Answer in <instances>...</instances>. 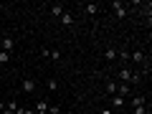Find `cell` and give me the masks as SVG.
Here are the masks:
<instances>
[{
	"label": "cell",
	"mask_w": 152,
	"mask_h": 114,
	"mask_svg": "<svg viewBox=\"0 0 152 114\" xmlns=\"http://www.w3.org/2000/svg\"><path fill=\"white\" fill-rule=\"evenodd\" d=\"M51 15L61 18V15H64V5H61V3H53V5H51Z\"/></svg>",
	"instance_id": "cell-7"
},
{
	"label": "cell",
	"mask_w": 152,
	"mask_h": 114,
	"mask_svg": "<svg viewBox=\"0 0 152 114\" xmlns=\"http://www.w3.org/2000/svg\"><path fill=\"white\" fill-rule=\"evenodd\" d=\"M23 91H26V94L36 91V79H23Z\"/></svg>",
	"instance_id": "cell-6"
},
{
	"label": "cell",
	"mask_w": 152,
	"mask_h": 114,
	"mask_svg": "<svg viewBox=\"0 0 152 114\" xmlns=\"http://www.w3.org/2000/svg\"><path fill=\"white\" fill-rule=\"evenodd\" d=\"M58 20H61V23H64V26H66V28H69V26H74V15H71V13H69V10H64V15H61V18H58Z\"/></svg>",
	"instance_id": "cell-8"
},
{
	"label": "cell",
	"mask_w": 152,
	"mask_h": 114,
	"mask_svg": "<svg viewBox=\"0 0 152 114\" xmlns=\"http://www.w3.org/2000/svg\"><path fill=\"white\" fill-rule=\"evenodd\" d=\"M117 86H119L117 81H109V79H107V94H109V96H114V94H117Z\"/></svg>",
	"instance_id": "cell-12"
},
{
	"label": "cell",
	"mask_w": 152,
	"mask_h": 114,
	"mask_svg": "<svg viewBox=\"0 0 152 114\" xmlns=\"http://www.w3.org/2000/svg\"><path fill=\"white\" fill-rule=\"evenodd\" d=\"M3 109H5V104H3V102H0V112H3Z\"/></svg>",
	"instance_id": "cell-20"
},
{
	"label": "cell",
	"mask_w": 152,
	"mask_h": 114,
	"mask_svg": "<svg viewBox=\"0 0 152 114\" xmlns=\"http://www.w3.org/2000/svg\"><path fill=\"white\" fill-rule=\"evenodd\" d=\"M129 61L137 64V69H142V66H145V53H142V51H134V53H129Z\"/></svg>",
	"instance_id": "cell-4"
},
{
	"label": "cell",
	"mask_w": 152,
	"mask_h": 114,
	"mask_svg": "<svg viewBox=\"0 0 152 114\" xmlns=\"http://www.w3.org/2000/svg\"><path fill=\"white\" fill-rule=\"evenodd\" d=\"M124 107H127V99L119 96V94H114L112 96V109H124Z\"/></svg>",
	"instance_id": "cell-5"
},
{
	"label": "cell",
	"mask_w": 152,
	"mask_h": 114,
	"mask_svg": "<svg viewBox=\"0 0 152 114\" xmlns=\"http://www.w3.org/2000/svg\"><path fill=\"white\" fill-rule=\"evenodd\" d=\"M36 114H48V104L46 102H36V109H33Z\"/></svg>",
	"instance_id": "cell-10"
},
{
	"label": "cell",
	"mask_w": 152,
	"mask_h": 114,
	"mask_svg": "<svg viewBox=\"0 0 152 114\" xmlns=\"http://www.w3.org/2000/svg\"><path fill=\"white\" fill-rule=\"evenodd\" d=\"M109 8H112V13H114L117 18H119V20H124V18H127V5H124V3H119V0H114V3H112Z\"/></svg>",
	"instance_id": "cell-2"
},
{
	"label": "cell",
	"mask_w": 152,
	"mask_h": 114,
	"mask_svg": "<svg viewBox=\"0 0 152 114\" xmlns=\"http://www.w3.org/2000/svg\"><path fill=\"white\" fill-rule=\"evenodd\" d=\"M129 91H132V89H129V84H119V86H117V94H119V96H129Z\"/></svg>",
	"instance_id": "cell-9"
},
{
	"label": "cell",
	"mask_w": 152,
	"mask_h": 114,
	"mask_svg": "<svg viewBox=\"0 0 152 114\" xmlns=\"http://www.w3.org/2000/svg\"><path fill=\"white\" fill-rule=\"evenodd\" d=\"M104 56H107V61H117V48H107Z\"/></svg>",
	"instance_id": "cell-13"
},
{
	"label": "cell",
	"mask_w": 152,
	"mask_h": 114,
	"mask_svg": "<svg viewBox=\"0 0 152 114\" xmlns=\"http://www.w3.org/2000/svg\"><path fill=\"white\" fill-rule=\"evenodd\" d=\"M99 114H114V109H109V107H107V109H102Z\"/></svg>",
	"instance_id": "cell-18"
},
{
	"label": "cell",
	"mask_w": 152,
	"mask_h": 114,
	"mask_svg": "<svg viewBox=\"0 0 152 114\" xmlns=\"http://www.w3.org/2000/svg\"><path fill=\"white\" fill-rule=\"evenodd\" d=\"M0 43H3V51H5V53H10V51L15 48V38H13V36H3V38H0Z\"/></svg>",
	"instance_id": "cell-3"
},
{
	"label": "cell",
	"mask_w": 152,
	"mask_h": 114,
	"mask_svg": "<svg viewBox=\"0 0 152 114\" xmlns=\"http://www.w3.org/2000/svg\"><path fill=\"white\" fill-rule=\"evenodd\" d=\"M0 114H13V112H10V109H8V107H5V109H3V112H0Z\"/></svg>",
	"instance_id": "cell-19"
},
{
	"label": "cell",
	"mask_w": 152,
	"mask_h": 114,
	"mask_svg": "<svg viewBox=\"0 0 152 114\" xmlns=\"http://www.w3.org/2000/svg\"><path fill=\"white\" fill-rule=\"evenodd\" d=\"M84 10H86V13H89V15H96V13H99V10H102V5H96V3H89V5H86V8H84Z\"/></svg>",
	"instance_id": "cell-11"
},
{
	"label": "cell",
	"mask_w": 152,
	"mask_h": 114,
	"mask_svg": "<svg viewBox=\"0 0 152 114\" xmlns=\"http://www.w3.org/2000/svg\"><path fill=\"white\" fill-rule=\"evenodd\" d=\"M10 61V53H5V51H0V64H8Z\"/></svg>",
	"instance_id": "cell-14"
},
{
	"label": "cell",
	"mask_w": 152,
	"mask_h": 114,
	"mask_svg": "<svg viewBox=\"0 0 152 114\" xmlns=\"http://www.w3.org/2000/svg\"><path fill=\"white\" fill-rule=\"evenodd\" d=\"M145 112H147V99H145V94L132 96V114H145Z\"/></svg>",
	"instance_id": "cell-1"
},
{
	"label": "cell",
	"mask_w": 152,
	"mask_h": 114,
	"mask_svg": "<svg viewBox=\"0 0 152 114\" xmlns=\"http://www.w3.org/2000/svg\"><path fill=\"white\" fill-rule=\"evenodd\" d=\"M48 114H61V109L58 107H48Z\"/></svg>",
	"instance_id": "cell-17"
},
{
	"label": "cell",
	"mask_w": 152,
	"mask_h": 114,
	"mask_svg": "<svg viewBox=\"0 0 152 114\" xmlns=\"http://www.w3.org/2000/svg\"><path fill=\"white\" fill-rule=\"evenodd\" d=\"M48 89H51V91H56V89H58V81H56V79H48Z\"/></svg>",
	"instance_id": "cell-15"
},
{
	"label": "cell",
	"mask_w": 152,
	"mask_h": 114,
	"mask_svg": "<svg viewBox=\"0 0 152 114\" xmlns=\"http://www.w3.org/2000/svg\"><path fill=\"white\" fill-rule=\"evenodd\" d=\"M48 58H53V61H58V58H61V53H58V51H53V48H51V56H48Z\"/></svg>",
	"instance_id": "cell-16"
},
{
	"label": "cell",
	"mask_w": 152,
	"mask_h": 114,
	"mask_svg": "<svg viewBox=\"0 0 152 114\" xmlns=\"http://www.w3.org/2000/svg\"><path fill=\"white\" fill-rule=\"evenodd\" d=\"M0 51H3V43H0Z\"/></svg>",
	"instance_id": "cell-21"
}]
</instances>
